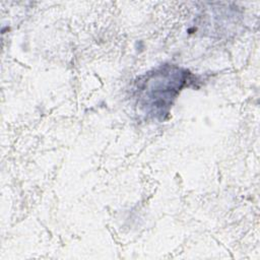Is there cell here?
<instances>
[{"mask_svg":"<svg viewBox=\"0 0 260 260\" xmlns=\"http://www.w3.org/2000/svg\"><path fill=\"white\" fill-rule=\"evenodd\" d=\"M186 80V72L177 67H165L150 75L145 82L144 98L151 107H157L164 113L170 107L171 100L175 98Z\"/></svg>","mask_w":260,"mask_h":260,"instance_id":"cell-1","label":"cell"}]
</instances>
